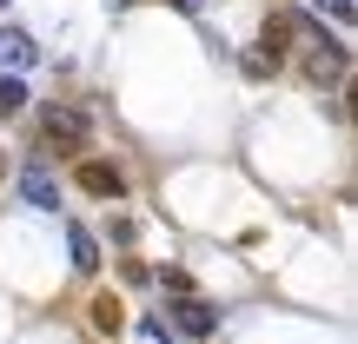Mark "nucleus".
Returning a JSON list of instances; mask_svg holds the SVG:
<instances>
[{"label":"nucleus","instance_id":"nucleus-16","mask_svg":"<svg viewBox=\"0 0 358 344\" xmlns=\"http://www.w3.org/2000/svg\"><path fill=\"white\" fill-rule=\"evenodd\" d=\"M0 172H7V159H0Z\"/></svg>","mask_w":358,"mask_h":344},{"label":"nucleus","instance_id":"nucleus-9","mask_svg":"<svg viewBox=\"0 0 358 344\" xmlns=\"http://www.w3.org/2000/svg\"><path fill=\"white\" fill-rule=\"evenodd\" d=\"M239 73L245 80H272V73H279V47H245L239 53Z\"/></svg>","mask_w":358,"mask_h":344},{"label":"nucleus","instance_id":"nucleus-7","mask_svg":"<svg viewBox=\"0 0 358 344\" xmlns=\"http://www.w3.org/2000/svg\"><path fill=\"white\" fill-rule=\"evenodd\" d=\"M66 258H73L80 278H93V271H100V245H93L87 225H66Z\"/></svg>","mask_w":358,"mask_h":344},{"label":"nucleus","instance_id":"nucleus-5","mask_svg":"<svg viewBox=\"0 0 358 344\" xmlns=\"http://www.w3.org/2000/svg\"><path fill=\"white\" fill-rule=\"evenodd\" d=\"M80 192H93V199H120V192H127V172H120L113 159H80Z\"/></svg>","mask_w":358,"mask_h":344},{"label":"nucleus","instance_id":"nucleus-11","mask_svg":"<svg viewBox=\"0 0 358 344\" xmlns=\"http://www.w3.org/2000/svg\"><path fill=\"white\" fill-rule=\"evenodd\" d=\"M93 324H100V331H106V338H113V331H120V305H113V298H93Z\"/></svg>","mask_w":358,"mask_h":344},{"label":"nucleus","instance_id":"nucleus-8","mask_svg":"<svg viewBox=\"0 0 358 344\" xmlns=\"http://www.w3.org/2000/svg\"><path fill=\"white\" fill-rule=\"evenodd\" d=\"M27 106H34V93H27V80H20V73H0V119L27 113Z\"/></svg>","mask_w":358,"mask_h":344},{"label":"nucleus","instance_id":"nucleus-2","mask_svg":"<svg viewBox=\"0 0 358 344\" xmlns=\"http://www.w3.org/2000/svg\"><path fill=\"white\" fill-rule=\"evenodd\" d=\"M40 140H47V153H87V119L53 100V106H40Z\"/></svg>","mask_w":358,"mask_h":344},{"label":"nucleus","instance_id":"nucleus-1","mask_svg":"<svg viewBox=\"0 0 358 344\" xmlns=\"http://www.w3.org/2000/svg\"><path fill=\"white\" fill-rule=\"evenodd\" d=\"M299 66H306V80H312V87H345L352 53L338 47V40H319V33L306 27V53H299Z\"/></svg>","mask_w":358,"mask_h":344},{"label":"nucleus","instance_id":"nucleus-15","mask_svg":"<svg viewBox=\"0 0 358 344\" xmlns=\"http://www.w3.org/2000/svg\"><path fill=\"white\" fill-rule=\"evenodd\" d=\"M166 7H173V13H186V20H199V13H206V0H166Z\"/></svg>","mask_w":358,"mask_h":344},{"label":"nucleus","instance_id":"nucleus-17","mask_svg":"<svg viewBox=\"0 0 358 344\" xmlns=\"http://www.w3.org/2000/svg\"><path fill=\"white\" fill-rule=\"evenodd\" d=\"M0 7H13V0H0Z\"/></svg>","mask_w":358,"mask_h":344},{"label":"nucleus","instance_id":"nucleus-10","mask_svg":"<svg viewBox=\"0 0 358 344\" xmlns=\"http://www.w3.org/2000/svg\"><path fill=\"white\" fill-rule=\"evenodd\" d=\"M146 285H166L173 298H192V271H186V265H159V271H153Z\"/></svg>","mask_w":358,"mask_h":344},{"label":"nucleus","instance_id":"nucleus-14","mask_svg":"<svg viewBox=\"0 0 358 344\" xmlns=\"http://www.w3.org/2000/svg\"><path fill=\"white\" fill-rule=\"evenodd\" d=\"M106 232H113V245H120V252H127V245L140 239V225H133V218H113V225H106Z\"/></svg>","mask_w":358,"mask_h":344},{"label":"nucleus","instance_id":"nucleus-6","mask_svg":"<svg viewBox=\"0 0 358 344\" xmlns=\"http://www.w3.org/2000/svg\"><path fill=\"white\" fill-rule=\"evenodd\" d=\"M0 66H7V73H27V66H40L34 33H20V27H0Z\"/></svg>","mask_w":358,"mask_h":344},{"label":"nucleus","instance_id":"nucleus-12","mask_svg":"<svg viewBox=\"0 0 358 344\" xmlns=\"http://www.w3.org/2000/svg\"><path fill=\"white\" fill-rule=\"evenodd\" d=\"M140 344H173V324L166 318H140Z\"/></svg>","mask_w":358,"mask_h":344},{"label":"nucleus","instance_id":"nucleus-13","mask_svg":"<svg viewBox=\"0 0 358 344\" xmlns=\"http://www.w3.org/2000/svg\"><path fill=\"white\" fill-rule=\"evenodd\" d=\"M312 13H332L338 27H352V20H358V13H352V0H312Z\"/></svg>","mask_w":358,"mask_h":344},{"label":"nucleus","instance_id":"nucleus-3","mask_svg":"<svg viewBox=\"0 0 358 344\" xmlns=\"http://www.w3.org/2000/svg\"><path fill=\"white\" fill-rule=\"evenodd\" d=\"M219 324H226V311L206 305L199 292H192V298H173V338H213Z\"/></svg>","mask_w":358,"mask_h":344},{"label":"nucleus","instance_id":"nucleus-4","mask_svg":"<svg viewBox=\"0 0 358 344\" xmlns=\"http://www.w3.org/2000/svg\"><path fill=\"white\" fill-rule=\"evenodd\" d=\"M20 199L40 205V212H60V172H53L47 159H27L20 166Z\"/></svg>","mask_w":358,"mask_h":344}]
</instances>
